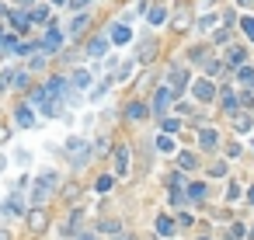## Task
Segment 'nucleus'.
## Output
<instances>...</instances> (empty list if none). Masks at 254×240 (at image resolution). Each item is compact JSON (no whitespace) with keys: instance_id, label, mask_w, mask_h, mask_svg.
Here are the masks:
<instances>
[{"instance_id":"nucleus-1","label":"nucleus","mask_w":254,"mask_h":240,"mask_svg":"<svg viewBox=\"0 0 254 240\" xmlns=\"http://www.w3.org/2000/svg\"><path fill=\"white\" fill-rule=\"evenodd\" d=\"M66 153L74 157V164H87V157H91V146H87L80 136H70V139H66Z\"/></svg>"},{"instance_id":"nucleus-32","label":"nucleus","mask_w":254,"mask_h":240,"mask_svg":"<svg viewBox=\"0 0 254 240\" xmlns=\"http://www.w3.org/2000/svg\"><path fill=\"white\" fill-rule=\"evenodd\" d=\"M4 46H7V53H18V46H21V42H18L14 35H4Z\"/></svg>"},{"instance_id":"nucleus-49","label":"nucleus","mask_w":254,"mask_h":240,"mask_svg":"<svg viewBox=\"0 0 254 240\" xmlns=\"http://www.w3.org/2000/svg\"><path fill=\"white\" fill-rule=\"evenodd\" d=\"M251 240H254V226H251Z\"/></svg>"},{"instance_id":"nucleus-3","label":"nucleus","mask_w":254,"mask_h":240,"mask_svg":"<svg viewBox=\"0 0 254 240\" xmlns=\"http://www.w3.org/2000/svg\"><path fill=\"white\" fill-rule=\"evenodd\" d=\"M171 101H174V91H171V87L164 84V87H157V94H153V105H150V111H157V115H164Z\"/></svg>"},{"instance_id":"nucleus-6","label":"nucleus","mask_w":254,"mask_h":240,"mask_svg":"<svg viewBox=\"0 0 254 240\" xmlns=\"http://www.w3.org/2000/svg\"><path fill=\"white\" fill-rule=\"evenodd\" d=\"M167 77H171V91H174V94L188 87V73H185V66H171Z\"/></svg>"},{"instance_id":"nucleus-24","label":"nucleus","mask_w":254,"mask_h":240,"mask_svg":"<svg viewBox=\"0 0 254 240\" xmlns=\"http://www.w3.org/2000/svg\"><path fill=\"white\" fill-rule=\"evenodd\" d=\"M188 198H195V202H199V198H205V185H202V181L188 185Z\"/></svg>"},{"instance_id":"nucleus-44","label":"nucleus","mask_w":254,"mask_h":240,"mask_svg":"<svg viewBox=\"0 0 254 240\" xmlns=\"http://www.w3.org/2000/svg\"><path fill=\"white\" fill-rule=\"evenodd\" d=\"M18 4H28V7H31V0H18Z\"/></svg>"},{"instance_id":"nucleus-51","label":"nucleus","mask_w":254,"mask_h":240,"mask_svg":"<svg viewBox=\"0 0 254 240\" xmlns=\"http://www.w3.org/2000/svg\"><path fill=\"white\" fill-rule=\"evenodd\" d=\"M251 150H254V146H251Z\"/></svg>"},{"instance_id":"nucleus-46","label":"nucleus","mask_w":254,"mask_h":240,"mask_svg":"<svg viewBox=\"0 0 254 240\" xmlns=\"http://www.w3.org/2000/svg\"><path fill=\"white\" fill-rule=\"evenodd\" d=\"M0 46H4V31H0Z\"/></svg>"},{"instance_id":"nucleus-26","label":"nucleus","mask_w":254,"mask_h":240,"mask_svg":"<svg viewBox=\"0 0 254 240\" xmlns=\"http://www.w3.org/2000/svg\"><path fill=\"white\" fill-rule=\"evenodd\" d=\"M112 188H115V178H112V174L98 178V191H112Z\"/></svg>"},{"instance_id":"nucleus-40","label":"nucleus","mask_w":254,"mask_h":240,"mask_svg":"<svg viewBox=\"0 0 254 240\" xmlns=\"http://www.w3.org/2000/svg\"><path fill=\"white\" fill-rule=\"evenodd\" d=\"M240 237H244V226H240V223H237V226H230V240H240Z\"/></svg>"},{"instance_id":"nucleus-23","label":"nucleus","mask_w":254,"mask_h":240,"mask_svg":"<svg viewBox=\"0 0 254 240\" xmlns=\"http://www.w3.org/2000/svg\"><path fill=\"white\" fill-rule=\"evenodd\" d=\"M31 122H35V115H31V108H18V126H25V129H28Z\"/></svg>"},{"instance_id":"nucleus-31","label":"nucleus","mask_w":254,"mask_h":240,"mask_svg":"<svg viewBox=\"0 0 254 240\" xmlns=\"http://www.w3.org/2000/svg\"><path fill=\"white\" fill-rule=\"evenodd\" d=\"M11 80H14V70H4V73H0V91L11 87Z\"/></svg>"},{"instance_id":"nucleus-45","label":"nucleus","mask_w":254,"mask_h":240,"mask_svg":"<svg viewBox=\"0 0 254 240\" xmlns=\"http://www.w3.org/2000/svg\"><path fill=\"white\" fill-rule=\"evenodd\" d=\"M52 4H56V7H59V4H66V0H52Z\"/></svg>"},{"instance_id":"nucleus-34","label":"nucleus","mask_w":254,"mask_h":240,"mask_svg":"<svg viewBox=\"0 0 254 240\" xmlns=\"http://www.w3.org/2000/svg\"><path fill=\"white\" fill-rule=\"evenodd\" d=\"M157 146H160L164 153H171V150H174V143H171V136H160V139H157Z\"/></svg>"},{"instance_id":"nucleus-50","label":"nucleus","mask_w":254,"mask_h":240,"mask_svg":"<svg viewBox=\"0 0 254 240\" xmlns=\"http://www.w3.org/2000/svg\"><path fill=\"white\" fill-rule=\"evenodd\" d=\"M199 240H209V237H199Z\"/></svg>"},{"instance_id":"nucleus-41","label":"nucleus","mask_w":254,"mask_h":240,"mask_svg":"<svg viewBox=\"0 0 254 240\" xmlns=\"http://www.w3.org/2000/svg\"><path fill=\"white\" fill-rule=\"evenodd\" d=\"M66 4H70V7H74V11H80L84 4H91V0H66Z\"/></svg>"},{"instance_id":"nucleus-33","label":"nucleus","mask_w":254,"mask_h":240,"mask_svg":"<svg viewBox=\"0 0 254 240\" xmlns=\"http://www.w3.org/2000/svg\"><path fill=\"white\" fill-rule=\"evenodd\" d=\"M31 101H35V105H46V101H49V91H31Z\"/></svg>"},{"instance_id":"nucleus-39","label":"nucleus","mask_w":254,"mask_h":240,"mask_svg":"<svg viewBox=\"0 0 254 240\" xmlns=\"http://www.w3.org/2000/svg\"><path fill=\"white\" fill-rule=\"evenodd\" d=\"M101 230H104V233H119V223H115V219H104Z\"/></svg>"},{"instance_id":"nucleus-42","label":"nucleus","mask_w":254,"mask_h":240,"mask_svg":"<svg viewBox=\"0 0 254 240\" xmlns=\"http://www.w3.org/2000/svg\"><path fill=\"white\" fill-rule=\"evenodd\" d=\"M0 240H11V233H7V230H0Z\"/></svg>"},{"instance_id":"nucleus-25","label":"nucleus","mask_w":254,"mask_h":240,"mask_svg":"<svg viewBox=\"0 0 254 240\" xmlns=\"http://www.w3.org/2000/svg\"><path fill=\"white\" fill-rule=\"evenodd\" d=\"M240 105L244 108H254V84H247V91L240 94Z\"/></svg>"},{"instance_id":"nucleus-27","label":"nucleus","mask_w":254,"mask_h":240,"mask_svg":"<svg viewBox=\"0 0 254 240\" xmlns=\"http://www.w3.org/2000/svg\"><path fill=\"white\" fill-rule=\"evenodd\" d=\"M240 84H254V66H240Z\"/></svg>"},{"instance_id":"nucleus-28","label":"nucleus","mask_w":254,"mask_h":240,"mask_svg":"<svg viewBox=\"0 0 254 240\" xmlns=\"http://www.w3.org/2000/svg\"><path fill=\"white\" fill-rule=\"evenodd\" d=\"M164 18H167L164 7H153V11H150V25H164Z\"/></svg>"},{"instance_id":"nucleus-5","label":"nucleus","mask_w":254,"mask_h":240,"mask_svg":"<svg viewBox=\"0 0 254 240\" xmlns=\"http://www.w3.org/2000/svg\"><path fill=\"white\" fill-rule=\"evenodd\" d=\"M39 49H42V53H59V49H63V35H59L56 28H49L46 38L39 42Z\"/></svg>"},{"instance_id":"nucleus-7","label":"nucleus","mask_w":254,"mask_h":240,"mask_svg":"<svg viewBox=\"0 0 254 240\" xmlns=\"http://www.w3.org/2000/svg\"><path fill=\"white\" fill-rule=\"evenodd\" d=\"M115 171H119V174H129V146H126V143L115 146Z\"/></svg>"},{"instance_id":"nucleus-18","label":"nucleus","mask_w":254,"mask_h":240,"mask_svg":"<svg viewBox=\"0 0 254 240\" xmlns=\"http://www.w3.org/2000/svg\"><path fill=\"white\" fill-rule=\"evenodd\" d=\"M74 87H80V91L91 87V73H87V70H77V73H74Z\"/></svg>"},{"instance_id":"nucleus-36","label":"nucleus","mask_w":254,"mask_h":240,"mask_svg":"<svg viewBox=\"0 0 254 240\" xmlns=\"http://www.w3.org/2000/svg\"><path fill=\"white\" fill-rule=\"evenodd\" d=\"M46 18H49L46 7H35V11H31V21H46Z\"/></svg>"},{"instance_id":"nucleus-19","label":"nucleus","mask_w":254,"mask_h":240,"mask_svg":"<svg viewBox=\"0 0 254 240\" xmlns=\"http://www.w3.org/2000/svg\"><path fill=\"white\" fill-rule=\"evenodd\" d=\"M104 49H108V38H94V42L87 46V53H91V56H104Z\"/></svg>"},{"instance_id":"nucleus-22","label":"nucleus","mask_w":254,"mask_h":240,"mask_svg":"<svg viewBox=\"0 0 254 240\" xmlns=\"http://www.w3.org/2000/svg\"><path fill=\"white\" fill-rule=\"evenodd\" d=\"M80 216H84L80 209H74V213H70V219H66V226H63V233H74V230H77V223H80Z\"/></svg>"},{"instance_id":"nucleus-4","label":"nucleus","mask_w":254,"mask_h":240,"mask_svg":"<svg viewBox=\"0 0 254 240\" xmlns=\"http://www.w3.org/2000/svg\"><path fill=\"white\" fill-rule=\"evenodd\" d=\"M46 226H49V213H46V209H31V213H28V230H31V233H42Z\"/></svg>"},{"instance_id":"nucleus-11","label":"nucleus","mask_w":254,"mask_h":240,"mask_svg":"<svg viewBox=\"0 0 254 240\" xmlns=\"http://www.w3.org/2000/svg\"><path fill=\"white\" fill-rule=\"evenodd\" d=\"M220 101H223V108H227V111H237V105H240V98H237L233 91H227V87L220 91Z\"/></svg>"},{"instance_id":"nucleus-13","label":"nucleus","mask_w":254,"mask_h":240,"mask_svg":"<svg viewBox=\"0 0 254 240\" xmlns=\"http://www.w3.org/2000/svg\"><path fill=\"white\" fill-rule=\"evenodd\" d=\"M199 143H202L205 150H212L216 143H220V136H216V129H202V136H199Z\"/></svg>"},{"instance_id":"nucleus-20","label":"nucleus","mask_w":254,"mask_h":240,"mask_svg":"<svg viewBox=\"0 0 254 240\" xmlns=\"http://www.w3.org/2000/svg\"><path fill=\"white\" fill-rule=\"evenodd\" d=\"M178 164L185 167V171H192V167H195V153H188V150H181V153H178Z\"/></svg>"},{"instance_id":"nucleus-15","label":"nucleus","mask_w":254,"mask_h":240,"mask_svg":"<svg viewBox=\"0 0 254 240\" xmlns=\"http://www.w3.org/2000/svg\"><path fill=\"white\" fill-rule=\"evenodd\" d=\"M46 91H49V94H66V80H63V77H52L49 84H46Z\"/></svg>"},{"instance_id":"nucleus-10","label":"nucleus","mask_w":254,"mask_h":240,"mask_svg":"<svg viewBox=\"0 0 254 240\" xmlns=\"http://www.w3.org/2000/svg\"><path fill=\"white\" fill-rule=\"evenodd\" d=\"M126 115H129V118H147V115H150V105H143V101H132V105L126 108Z\"/></svg>"},{"instance_id":"nucleus-17","label":"nucleus","mask_w":254,"mask_h":240,"mask_svg":"<svg viewBox=\"0 0 254 240\" xmlns=\"http://www.w3.org/2000/svg\"><path fill=\"white\" fill-rule=\"evenodd\" d=\"M11 25H14L18 31H25V28H28L31 21H28V14H25V11H14V14H11Z\"/></svg>"},{"instance_id":"nucleus-9","label":"nucleus","mask_w":254,"mask_h":240,"mask_svg":"<svg viewBox=\"0 0 254 240\" xmlns=\"http://www.w3.org/2000/svg\"><path fill=\"white\" fill-rule=\"evenodd\" d=\"M129 38H132V31H129L126 25H115V28H112V42H115V46H126Z\"/></svg>"},{"instance_id":"nucleus-35","label":"nucleus","mask_w":254,"mask_h":240,"mask_svg":"<svg viewBox=\"0 0 254 240\" xmlns=\"http://www.w3.org/2000/svg\"><path fill=\"white\" fill-rule=\"evenodd\" d=\"M11 84H14V87H28V73H14Z\"/></svg>"},{"instance_id":"nucleus-47","label":"nucleus","mask_w":254,"mask_h":240,"mask_svg":"<svg viewBox=\"0 0 254 240\" xmlns=\"http://www.w3.org/2000/svg\"><path fill=\"white\" fill-rule=\"evenodd\" d=\"M237 4H251V0H237Z\"/></svg>"},{"instance_id":"nucleus-2","label":"nucleus","mask_w":254,"mask_h":240,"mask_svg":"<svg viewBox=\"0 0 254 240\" xmlns=\"http://www.w3.org/2000/svg\"><path fill=\"white\" fill-rule=\"evenodd\" d=\"M52 188H56V174L46 171V174L39 178V185H35V202H46V198L52 195Z\"/></svg>"},{"instance_id":"nucleus-43","label":"nucleus","mask_w":254,"mask_h":240,"mask_svg":"<svg viewBox=\"0 0 254 240\" xmlns=\"http://www.w3.org/2000/svg\"><path fill=\"white\" fill-rule=\"evenodd\" d=\"M77 240H94V237H91V233H80V237H77Z\"/></svg>"},{"instance_id":"nucleus-30","label":"nucleus","mask_w":254,"mask_h":240,"mask_svg":"<svg viewBox=\"0 0 254 240\" xmlns=\"http://www.w3.org/2000/svg\"><path fill=\"white\" fill-rule=\"evenodd\" d=\"M240 28H244V35L254 42V18H244V21H240Z\"/></svg>"},{"instance_id":"nucleus-16","label":"nucleus","mask_w":254,"mask_h":240,"mask_svg":"<svg viewBox=\"0 0 254 240\" xmlns=\"http://www.w3.org/2000/svg\"><path fill=\"white\" fill-rule=\"evenodd\" d=\"M87 25H91V14H77V18H74V25H70V31H74V35H80Z\"/></svg>"},{"instance_id":"nucleus-14","label":"nucleus","mask_w":254,"mask_h":240,"mask_svg":"<svg viewBox=\"0 0 254 240\" xmlns=\"http://www.w3.org/2000/svg\"><path fill=\"white\" fill-rule=\"evenodd\" d=\"M157 233H160V237H171V233H174V219H171V216H160V219H157Z\"/></svg>"},{"instance_id":"nucleus-38","label":"nucleus","mask_w":254,"mask_h":240,"mask_svg":"<svg viewBox=\"0 0 254 240\" xmlns=\"http://www.w3.org/2000/svg\"><path fill=\"white\" fill-rule=\"evenodd\" d=\"M178 126H181L178 118H164V133H178Z\"/></svg>"},{"instance_id":"nucleus-21","label":"nucleus","mask_w":254,"mask_h":240,"mask_svg":"<svg viewBox=\"0 0 254 240\" xmlns=\"http://www.w3.org/2000/svg\"><path fill=\"white\" fill-rule=\"evenodd\" d=\"M244 59H247V53H244V49H237V46H233V49L227 53V63H233V66H240Z\"/></svg>"},{"instance_id":"nucleus-29","label":"nucleus","mask_w":254,"mask_h":240,"mask_svg":"<svg viewBox=\"0 0 254 240\" xmlns=\"http://www.w3.org/2000/svg\"><path fill=\"white\" fill-rule=\"evenodd\" d=\"M153 53H157V46H153V42H143V56H139V59H143V63H150V59H153Z\"/></svg>"},{"instance_id":"nucleus-12","label":"nucleus","mask_w":254,"mask_h":240,"mask_svg":"<svg viewBox=\"0 0 254 240\" xmlns=\"http://www.w3.org/2000/svg\"><path fill=\"white\" fill-rule=\"evenodd\" d=\"M4 213H7V216H21V198H18V191L4 202Z\"/></svg>"},{"instance_id":"nucleus-8","label":"nucleus","mask_w":254,"mask_h":240,"mask_svg":"<svg viewBox=\"0 0 254 240\" xmlns=\"http://www.w3.org/2000/svg\"><path fill=\"white\" fill-rule=\"evenodd\" d=\"M195 98L199 101H212L216 98V87L209 84V80H195Z\"/></svg>"},{"instance_id":"nucleus-48","label":"nucleus","mask_w":254,"mask_h":240,"mask_svg":"<svg viewBox=\"0 0 254 240\" xmlns=\"http://www.w3.org/2000/svg\"><path fill=\"white\" fill-rule=\"evenodd\" d=\"M251 202H254V188H251Z\"/></svg>"},{"instance_id":"nucleus-37","label":"nucleus","mask_w":254,"mask_h":240,"mask_svg":"<svg viewBox=\"0 0 254 240\" xmlns=\"http://www.w3.org/2000/svg\"><path fill=\"white\" fill-rule=\"evenodd\" d=\"M237 129H240V133L251 129V118H247V115H237Z\"/></svg>"}]
</instances>
